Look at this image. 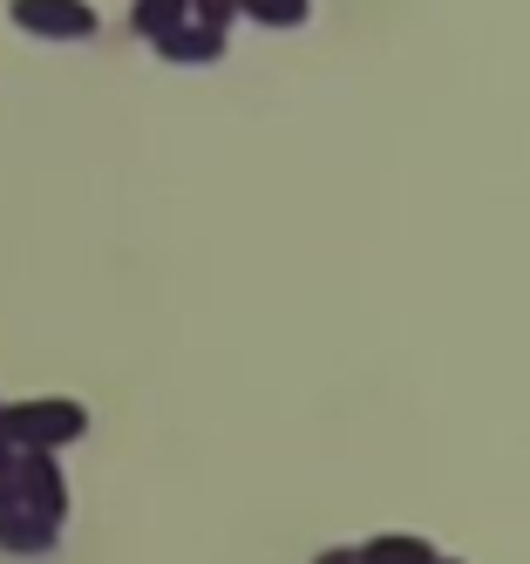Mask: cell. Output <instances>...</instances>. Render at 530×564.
Returning a JSON list of instances; mask_svg holds the SVG:
<instances>
[{
  "mask_svg": "<svg viewBox=\"0 0 530 564\" xmlns=\"http://www.w3.org/2000/svg\"><path fill=\"white\" fill-rule=\"evenodd\" d=\"M360 564H435V551H429L422 538H401V531H394V538H375V544H367Z\"/></svg>",
  "mask_w": 530,
  "mask_h": 564,
  "instance_id": "obj_6",
  "label": "cell"
},
{
  "mask_svg": "<svg viewBox=\"0 0 530 564\" xmlns=\"http://www.w3.org/2000/svg\"><path fill=\"white\" fill-rule=\"evenodd\" d=\"M0 551H14V557L55 551V523H41V517H28V510H0Z\"/></svg>",
  "mask_w": 530,
  "mask_h": 564,
  "instance_id": "obj_4",
  "label": "cell"
},
{
  "mask_svg": "<svg viewBox=\"0 0 530 564\" xmlns=\"http://www.w3.org/2000/svg\"><path fill=\"white\" fill-rule=\"evenodd\" d=\"M435 564H463V557H435Z\"/></svg>",
  "mask_w": 530,
  "mask_h": 564,
  "instance_id": "obj_10",
  "label": "cell"
},
{
  "mask_svg": "<svg viewBox=\"0 0 530 564\" xmlns=\"http://www.w3.org/2000/svg\"><path fill=\"white\" fill-rule=\"evenodd\" d=\"M238 14L259 28H300L313 14V0H238Z\"/></svg>",
  "mask_w": 530,
  "mask_h": 564,
  "instance_id": "obj_7",
  "label": "cell"
},
{
  "mask_svg": "<svg viewBox=\"0 0 530 564\" xmlns=\"http://www.w3.org/2000/svg\"><path fill=\"white\" fill-rule=\"evenodd\" d=\"M313 564H360V551H320Z\"/></svg>",
  "mask_w": 530,
  "mask_h": 564,
  "instance_id": "obj_8",
  "label": "cell"
},
{
  "mask_svg": "<svg viewBox=\"0 0 530 564\" xmlns=\"http://www.w3.org/2000/svg\"><path fill=\"white\" fill-rule=\"evenodd\" d=\"M163 62H191V68H204V62H218L225 55V34L218 28H204V21H184V28H171L163 42H150Z\"/></svg>",
  "mask_w": 530,
  "mask_h": 564,
  "instance_id": "obj_3",
  "label": "cell"
},
{
  "mask_svg": "<svg viewBox=\"0 0 530 564\" xmlns=\"http://www.w3.org/2000/svg\"><path fill=\"white\" fill-rule=\"evenodd\" d=\"M8 21L34 42H96L102 14L89 0H8Z\"/></svg>",
  "mask_w": 530,
  "mask_h": 564,
  "instance_id": "obj_2",
  "label": "cell"
},
{
  "mask_svg": "<svg viewBox=\"0 0 530 564\" xmlns=\"http://www.w3.org/2000/svg\"><path fill=\"white\" fill-rule=\"evenodd\" d=\"M89 435V409L68 394H34V401H0V442L14 456H55Z\"/></svg>",
  "mask_w": 530,
  "mask_h": 564,
  "instance_id": "obj_1",
  "label": "cell"
},
{
  "mask_svg": "<svg viewBox=\"0 0 530 564\" xmlns=\"http://www.w3.org/2000/svg\"><path fill=\"white\" fill-rule=\"evenodd\" d=\"M14 469V449H8V442H0V476H8Z\"/></svg>",
  "mask_w": 530,
  "mask_h": 564,
  "instance_id": "obj_9",
  "label": "cell"
},
{
  "mask_svg": "<svg viewBox=\"0 0 530 564\" xmlns=\"http://www.w3.org/2000/svg\"><path fill=\"white\" fill-rule=\"evenodd\" d=\"M191 21V0H130V28L143 34V42H163L171 28Z\"/></svg>",
  "mask_w": 530,
  "mask_h": 564,
  "instance_id": "obj_5",
  "label": "cell"
}]
</instances>
